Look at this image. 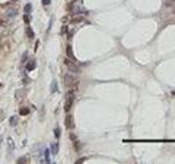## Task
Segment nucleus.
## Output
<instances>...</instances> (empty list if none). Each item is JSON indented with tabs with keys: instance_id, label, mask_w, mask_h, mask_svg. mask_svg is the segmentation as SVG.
<instances>
[{
	"instance_id": "14",
	"label": "nucleus",
	"mask_w": 175,
	"mask_h": 164,
	"mask_svg": "<svg viewBox=\"0 0 175 164\" xmlns=\"http://www.w3.org/2000/svg\"><path fill=\"white\" fill-rule=\"evenodd\" d=\"M58 152V144L55 143V144H52V153L53 154H57Z\"/></svg>"
},
{
	"instance_id": "25",
	"label": "nucleus",
	"mask_w": 175,
	"mask_h": 164,
	"mask_svg": "<svg viewBox=\"0 0 175 164\" xmlns=\"http://www.w3.org/2000/svg\"><path fill=\"white\" fill-rule=\"evenodd\" d=\"M70 139H71L72 141H76V140H77V138H76V136H74L73 133H70Z\"/></svg>"
},
{
	"instance_id": "17",
	"label": "nucleus",
	"mask_w": 175,
	"mask_h": 164,
	"mask_svg": "<svg viewBox=\"0 0 175 164\" xmlns=\"http://www.w3.org/2000/svg\"><path fill=\"white\" fill-rule=\"evenodd\" d=\"M54 133H55L56 138H59L60 137V129H59V128H56V129L54 130Z\"/></svg>"
},
{
	"instance_id": "18",
	"label": "nucleus",
	"mask_w": 175,
	"mask_h": 164,
	"mask_svg": "<svg viewBox=\"0 0 175 164\" xmlns=\"http://www.w3.org/2000/svg\"><path fill=\"white\" fill-rule=\"evenodd\" d=\"M73 146H74V150H76V151H77V152H78V151L80 150V147H79V142H78L77 140H76V141H73Z\"/></svg>"
},
{
	"instance_id": "24",
	"label": "nucleus",
	"mask_w": 175,
	"mask_h": 164,
	"mask_svg": "<svg viewBox=\"0 0 175 164\" xmlns=\"http://www.w3.org/2000/svg\"><path fill=\"white\" fill-rule=\"evenodd\" d=\"M51 1H52V0H43L42 3H43L44 6H47V5H49V3H51Z\"/></svg>"
},
{
	"instance_id": "23",
	"label": "nucleus",
	"mask_w": 175,
	"mask_h": 164,
	"mask_svg": "<svg viewBox=\"0 0 175 164\" xmlns=\"http://www.w3.org/2000/svg\"><path fill=\"white\" fill-rule=\"evenodd\" d=\"M5 119V113H3L2 110H0V121Z\"/></svg>"
},
{
	"instance_id": "5",
	"label": "nucleus",
	"mask_w": 175,
	"mask_h": 164,
	"mask_svg": "<svg viewBox=\"0 0 175 164\" xmlns=\"http://www.w3.org/2000/svg\"><path fill=\"white\" fill-rule=\"evenodd\" d=\"M66 54H67L68 58L72 59V60H76V57L73 55V51H72V47L70 45H67V48H66Z\"/></svg>"
},
{
	"instance_id": "15",
	"label": "nucleus",
	"mask_w": 175,
	"mask_h": 164,
	"mask_svg": "<svg viewBox=\"0 0 175 164\" xmlns=\"http://www.w3.org/2000/svg\"><path fill=\"white\" fill-rule=\"evenodd\" d=\"M24 11L26 12V13H30V12H31L32 11V5H31V3H26V5L24 6Z\"/></svg>"
},
{
	"instance_id": "3",
	"label": "nucleus",
	"mask_w": 175,
	"mask_h": 164,
	"mask_svg": "<svg viewBox=\"0 0 175 164\" xmlns=\"http://www.w3.org/2000/svg\"><path fill=\"white\" fill-rule=\"evenodd\" d=\"M76 83H77V80H76L74 77H72L71 74H66L65 75V84H66V87L73 88V85Z\"/></svg>"
},
{
	"instance_id": "21",
	"label": "nucleus",
	"mask_w": 175,
	"mask_h": 164,
	"mask_svg": "<svg viewBox=\"0 0 175 164\" xmlns=\"http://www.w3.org/2000/svg\"><path fill=\"white\" fill-rule=\"evenodd\" d=\"M23 19H24V22L25 23H30V21H31V18H30V16H28V14H25L24 16H23Z\"/></svg>"
},
{
	"instance_id": "2",
	"label": "nucleus",
	"mask_w": 175,
	"mask_h": 164,
	"mask_svg": "<svg viewBox=\"0 0 175 164\" xmlns=\"http://www.w3.org/2000/svg\"><path fill=\"white\" fill-rule=\"evenodd\" d=\"M64 62H65V66L68 68V70L70 71V72H73V73H77V72H79V68L76 66V64H73V62L70 61L69 59L66 58L65 60H64Z\"/></svg>"
},
{
	"instance_id": "13",
	"label": "nucleus",
	"mask_w": 175,
	"mask_h": 164,
	"mask_svg": "<svg viewBox=\"0 0 175 164\" xmlns=\"http://www.w3.org/2000/svg\"><path fill=\"white\" fill-rule=\"evenodd\" d=\"M82 20H83V18H82V16H76V18H73V19L71 20V23H72V24H76V23L81 22Z\"/></svg>"
},
{
	"instance_id": "16",
	"label": "nucleus",
	"mask_w": 175,
	"mask_h": 164,
	"mask_svg": "<svg viewBox=\"0 0 175 164\" xmlns=\"http://www.w3.org/2000/svg\"><path fill=\"white\" fill-rule=\"evenodd\" d=\"M44 155H45V159H46V162L49 163L51 162V157H49V150L46 149L45 152H44Z\"/></svg>"
},
{
	"instance_id": "19",
	"label": "nucleus",
	"mask_w": 175,
	"mask_h": 164,
	"mask_svg": "<svg viewBox=\"0 0 175 164\" xmlns=\"http://www.w3.org/2000/svg\"><path fill=\"white\" fill-rule=\"evenodd\" d=\"M26 58H28V52H24V54H23V57H22V60H21L22 64H25L26 62Z\"/></svg>"
},
{
	"instance_id": "6",
	"label": "nucleus",
	"mask_w": 175,
	"mask_h": 164,
	"mask_svg": "<svg viewBox=\"0 0 175 164\" xmlns=\"http://www.w3.org/2000/svg\"><path fill=\"white\" fill-rule=\"evenodd\" d=\"M25 95H26L25 90H18L15 93V97L16 100H22V98H24Z\"/></svg>"
},
{
	"instance_id": "22",
	"label": "nucleus",
	"mask_w": 175,
	"mask_h": 164,
	"mask_svg": "<svg viewBox=\"0 0 175 164\" xmlns=\"http://www.w3.org/2000/svg\"><path fill=\"white\" fill-rule=\"evenodd\" d=\"M7 25V23H6V21L5 20L2 19V16L0 15V26H6Z\"/></svg>"
},
{
	"instance_id": "4",
	"label": "nucleus",
	"mask_w": 175,
	"mask_h": 164,
	"mask_svg": "<svg viewBox=\"0 0 175 164\" xmlns=\"http://www.w3.org/2000/svg\"><path fill=\"white\" fill-rule=\"evenodd\" d=\"M65 125L68 129H72L74 128V121H73V117L72 115H67L65 118Z\"/></svg>"
},
{
	"instance_id": "28",
	"label": "nucleus",
	"mask_w": 175,
	"mask_h": 164,
	"mask_svg": "<svg viewBox=\"0 0 175 164\" xmlns=\"http://www.w3.org/2000/svg\"><path fill=\"white\" fill-rule=\"evenodd\" d=\"M2 88V84H0V89H1Z\"/></svg>"
},
{
	"instance_id": "7",
	"label": "nucleus",
	"mask_w": 175,
	"mask_h": 164,
	"mask_svg": "<svg viewBox=\"0 0 175 164\" xmlns=\"http://www.w3.org/2000/svg\"><path fill=\"white\" fill-rule=\"evenodd\" d=\"M36 67V62L35 60H31V61H28V65H26V70L28 71H32L34 70Z\"/></svg>"
},
{
	"instance_id": "10",
	"label": "nucleus",
	"mask_w": 175,
	"mask_h": 164,
	"mask_svg": "<svg viewBox=\"0 0 175 164\" xmlns=\"http://www.w3.org/2000/svg\"><path fill=\"white\" fill-rule=\"evenodd\" d=\"M10 125L12 127H15L18 125V116H11V118H10Z\"/></svg>"
},
{
	"instance_id": "27",
	"label": "nucleus",
	"mask_w": 175,
	"mask_h": 164,
	"mask_svg": "<svg viewBox=\"0 0 175 164\" xmlns=\"http://www.w3.org/2000/svg\"><path fill=\"white\" fill-rule=\"evenodd\" d=\"M67 32V28H66V26H64V28H62V31H61V33L62 34H64V33H66Z\"/></svg>"
},
{
	"instance_id": "1",
	"label": "nucleus",
	"mask_w": 175,
	"mask_h": 164,
	"mask_svg": "<svg viewBox=\"0 0 175 164\" xmlns=\"http://www.w3.org/2000/svg\"><path fill=\"white\" fill-rule=\"evenodd\" d=\"M73 102H74V93L72 91H70V92H68L67 97H66V103H65V111L66 112H69L71 110L72 105H73Z\"/></svg>"
},
{
	"instance_id": "11",
	"label": "nucleus",
	"mask_w": 175,
	"mask_h": 164,
	"mask_svg": "<svg viewBox=\"0 0 175 164\" xmlns=\"http://www.w3.org/2000/svg\"><path fill=\"white\" fill-rule=\"evenodd\" d=\"M51 90L53 93H55V92H57L58 91V84H57V81H53L52 82V88H51Z\"/></svg>"
},
{
	"instance_id": "8",
	"label": "nucleus",
	"mask_w": 175,
	"mask_h": 164,
	"mask_svg": "<svg viewBox=\"0 0 175 164\" xmlns=\"http://www.w3.org/2000/svg\"><path fill=\"white\" fill-rule=\"evenodd\" d=\"M26 35H28V37L30 38V39H33L35 37V33H34V31H33V29L32 28H29L26 29Z\"/></svg>"
},
{
	"instance_id": "26",
	"label": "nucleus",
	"mask_w": 175,
	"mask_h": 164,
	"mask_svg": "<svg viewBox=\"0 0 175 164\" xmlns=\"http://www.w3.org/2000/svg\"><path fill=\"white\" fill-rule=\"evenodd\" d=\"M84 161H85V157H82V159H80L79 161H77V162H76V163H77V164H79V163H82V162H84Z\"/></svg>"
},
{
	"instance_id": "20",
	"label": "nucleus",
	"mask_w": 175,
	"mask_h": 164,
	"mask_svg": "<svg viewBox=\"0 0 175 164\" xmlns=\"http://www.w3.org/2000/svg\"><path fill=\"white\" fill-rule=\"evenodd\" d=\"M29 161L26 160V157H21V159L18 160V163H28Z\"/></svg>"
},
{
	"instance_id": "12",
	"label": "nucleus",
	"mask_w": 175,
	"mask_h": 164,
	"mask_svg": "<svg viewBox=\"0 0 175 164\" xmlns=\"http://www.w3.org/2000/svg\"><path fill=\"white\" fill-rule=\"evenodd\" d=\"M15 15H16L15 10H10V11L7 12V16H8V18H14Z\"/></svg>"
},
{
	"instance_id": "29",
	"label": "nucleus",
	"mask_w": 175,
	"mask_h": 164,
	"mask_svg": "<svg viewBox=\"0 0 175 164\" xmlns=\"http://www.w3.org/2000/svg\"><path fill=\"white\" fill-rule=\"evenodd\" d=\"M174 1H175V0H174Z\"/></svg>"
},
{
	"instance_id": "9",
	"label": "nucleus",
	"mask_w": 175,
	"mask_h": 164,
	"mask_svg": "<svg viewBox=\"0 0 175 164\" xmlns=\"http://www.w3.org/2000/svg\"><path fill=\"white\" fill-rule=\"evenodd\" d=\"M19 113L21 116H26V115H29L30 110H29V107H21L19 111Z\"/></svg>"
}]
</instances>
